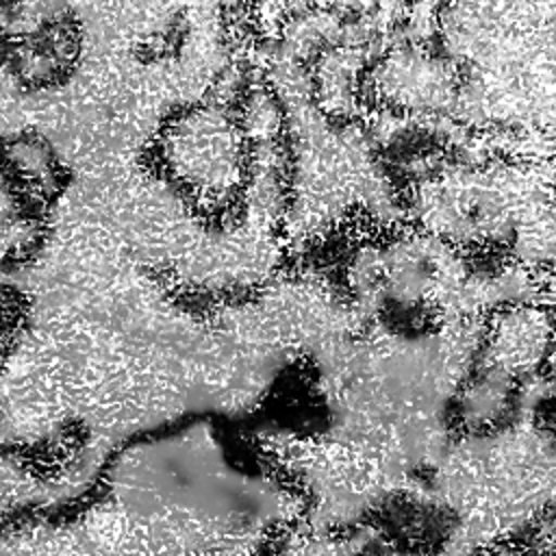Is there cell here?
Masks as SVG:
<instances>
[{"instance_id": "obj_1", "label": "cell", "mask_w": 556, "mask_h": 556, "mask_svg": "<svg viewBox=\"0 0 556 556\" xmlns=\"http://www.w3.org/2000/svg\"><path fill=\"white\" fill-rule=\"evenodd\" d=\"M554 345L556 324L545 308L532 302L508 304L484 324V365L513 380L532 376L554 352Z\"/></svg>"}, {"instance_id": "obj_2", "label": "cell", "mask_w": 556, "mask_h": 556, "mask_svg": "<svg viewBox=\"0 0 556 556\" xmlns=\"http://www.w3.org/2000/svg\"><path fill=\"white\" fill-rule=\"evenodd\" d=\"M458 85L454 65L419 46L397 48L380 63L376 76L380 96L417 115H432L443 109L454 111Z\"/></svg>"}, {"instance_id": "obj_3", "label": "cell", "mask_w": 556, "mask_h": 556, "mask_svg": "<svg viewBox=\"0 0 556 556\" xmlns=\"http://www.w3.org/2000/svg\"><path fill=\"white\" fill-rule=\"evenodd\" d=\"M513 400V378L486 367L478 371L458 395V417L463 426L476 434L497 424Z\"/></svg>"}]
</instances>
